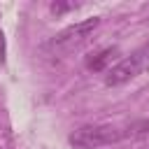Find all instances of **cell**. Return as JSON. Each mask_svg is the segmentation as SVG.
<instances>
[{"instance_id":"8","label":"cell","mask_w":149,"mask_h":149,"mask_svg":"<svg viewBox=\"0 0 149 149\" xmlns=\"http://www.w3.org/2000/svg\"><path fill=\"white\" fill-rule=\"evenodd\" d=\"M142 149H144V147H142Z\"/></svg>"},{"instance_id":"3","label":"cell","mask_w":149,"mask_h":149,"mask_svg":"<svg viewBox=\"0 0 149 149\" xmlns=\"http://www.w3.org/2000/svg\"><path fill=\"white\" fill-rule=\"evenodd\" d=\"M98 26H100V19H98V16L84 19V21H79V23H72V26L63 28V30L54 37V47H63V49H68V47H77V44H81V42H84Z\"/></svg>"},{"instance_id":"6","label":"cell","mask_w":149,"mask_h":149,"mask_svg":"<svg viewBox=\"0 0 149 149\" xmlns=\"http://www.w3.org/2000/svg\"><path fill=\"white\" fill-rule=\"evenodd\" d=\"M74 7H77V2H51V12L54 14H63V12L74 9Z\"/></svg>"},{"instance_id":"5","label":"cell","mask_w":149,"mask_h":149,"mask_svg":"<svg viewBox=\"0 0 149 149\" xmlns=\"http://www.w3.org/2000/svg\"><path fill=\"white\" fill-rule=\"evenodd\" d=\"M142 135H149V119H144V121H135V123L128 126L126 133H123V137H142Z\"/></svg>"},{"instance_id":"2","label":"cell","mask_w":149,"mask_h":149,"mask_svg":"<svg viewBox=\"0 0 149 149\" xmlns=\"http://www.w3.org/2000/svg\"><path fill=\"white\" fill-rule=\"evenodd\" d=\"M123 137V133L114 126H81L70 135V144L77 149H98L105 144H114Z\"/></svg>"},{"instance_id":"1","label":"cell","mask_w":149,"mask_h":149,"mask_svg":"<svg viewBox=\"0 0 149 149\" xmlns=\"http://www.w3.org/2000/svg\"><path fill=\"white\" fill-rule=\"evenodd\" d=\"M147 70H149V42L142 44L140 49H135L130 56L116 61V63L107 70L105 84H107V86H121V84L140 77V74L147 72Z\"/></svg>"},{"instance_id":"4","label":"cell","mask_w":149,"mask_h":149,"mask_svg":"<svg viewBox=\"0 0 149 149\" xmlns=\"http://www.w3.org/2000/svg\"><path fill=\"white\" fill-rule=\"evenodd\" d=\"M116 47H107V49H102V51H98L95 56H91V58H86V68L88 70H93V72H100V70H105L114 58H116Z\"/></svg>"},{"instance_id":"7","label":"cell","mask_w":149,"mask_h":149,"mask_svg":"<svg viewBox=\"0 0 149 149\" xmlns=\"http://www.w3.org/2000/svg\"><path fill=\"white\" fill-rule=\"evenodd\" d=\"M5 54H7V44H5V33L0 30V63H5Z\"/></svg>"}]
</instances>
